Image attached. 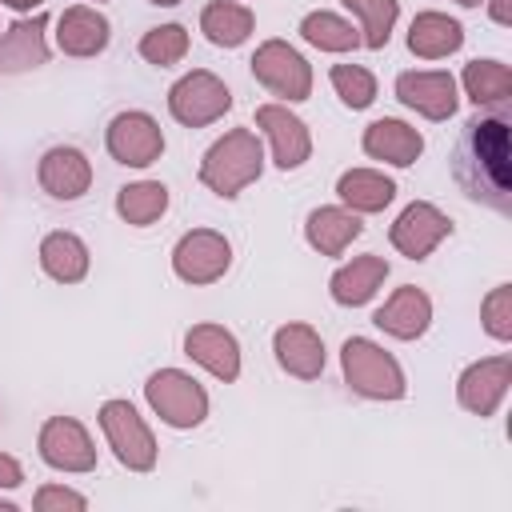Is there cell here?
I'll return each instance as SVG.
<instances>
[{
	"instance_id": "obj_9",
	"label": "cell",
	"mask_w": 512,
	"mask_h": 512,
	"mask_svg": "<svg viewBox=\"0 0 512 512\" xmlns=\"http://www.w3.org/2000/svg\"><path fill=\"white\" fill-rule=\"evenodd\" d=\"M108 152L116 164L148 168L164 152V132L148 112H120L108 124Z\"/></svg>"
},
{
	"instance_id": "obj_25",
	"label": "cell",
	"mask_w": 512,
	"mask_h": 512,
	"mask_svg": "<svg viewBox=\"0 0 512 512\" xmlns=\"http://www.w3.org/2000/svg\"><path fill=\"white\" fill-rule=\"evenodd\" d=\"M40 264H44V272H48L52 280L76 284V280H84V272H88V248H84V240L72 236V232H48L44 244H40Z\"/></svg>"
},
{
	"instance_id": "obj_27",
	"label": "cell",
	"mask_w": 512,
	"mask_h": 512,
	"mask_svg": "<svg viewBox=\"0 0 512 512\" xmlns=\"http://www.w3.org/2000/svg\"><path fill=\"white\" fill-rule=\"evenodd\" d=\"M336 192H340V200H344L352 212H380V208H388V204H392L396 184H392L384 172L352 168V172H344V176H340Z\"/></svg>"
},
{
	"instance_id": "obj_16",
	"label": "cell",
	"mask_w": 512,
	"mask_h": 512,
	"mask_svg": "<svg viewBox=\"0 0 512 512\" xmlns=\"http://www.w3.org/2000/svg\"><path fill=\"white\" fill-rule=\"evenodd\" d=\"M184 352L200 368H208L216 380H236L240 376V344L220 324H192L188 336H184Z\"/></svg>"
},
{
	"instance_id": "obj_37",
	"label": "cell",
	"mask_w": 512,
	"mask_h": 512,
	"mask_svg": "<svg viewBox=\"0 0 512 512\" xmlns=\"http://www.w3.org/2000/svg\"><path fill=\"white\" fill-rule=\"evenodd\" d=\"M492 20L496 24H508L512 16H508V0H492Z\"/></svg>"
},
{
	"instance_id": "obj_23",
	"label": "cell",
	"mask_w": 512,
	"mask_h": 512,
	"mask_svg": "<svg viewBox=\"0 0 512 512\" xmlns=\"http://www.w3.org/2000/svg\"><path fill=\"white\" fill-rule=\"evenodd\" d=\"M464 44V28L460 20L444 16V12H420L408 28V48L412 56L420 60H440V56H452L456 48Z\"/></svg>"
},
{
	"instance_id": "obj_6",
	"label": "cell",
	"mask_w": 512,
	"mask_h": 512,
	"mask_svg": "<svg viewBox=\"0 0 512 512\" xmlns=\"http://www.w3.org/2000/svg\"><path fill=\"white\" fill-rule=\"evenodd\" d=\"M100 428L108 436V448L116 452V460L132 472H148L156 464V440L148 432V424L140 420V412L128 400H108L100 408Z\"/></svg>"
},
{
	"instance_id": "obj_29",
	"label": "cell",
	"mask_w": 512,
	"mask_h": 512,
	"mask_svg": "<svg viewBox=\"0 0 512 512\" xmlns=\"http://www.w3.org/2000/svg\"><path fill=\"white\" fill-rule=\"evenodd\" d=\"M164 208H168V188H164L160 180L124 184V188L116 192V212H120L128 224H136V228H144V224L160 220V216H164Z\"/></svg>"
},
{
	"instance_id": "obj_13",
	"label": "cell",
	"mask_w": 512,
	"mask_h": 512,
	"mask_svg": "<svg viewBox=\"0 0 512 512\" xmlns=\"http://www.w3.org/2000/svg\"><path fill=\"white\" fill-rule=\"evenodd\" d=\"M256 128H264V136L272 140V156L276 164L288 172V168H300L312 152V136L304 128L300 116H292L284 104H260L256 108Z\"/></svg>"
},
{
	"instance_id": "obj_1",
	"label": "cell",
	"mask_w": 512,
	"mask_h": 512,
	"mask_svg": "<svg viewBox=\"0 0 512 512\" xmlns=\"http://www.w3.org/2000/svg\"><path fill=\"white\" fill-rule=\"evenodd\" d=\"M452 180L460 192L500 216H512V128L508 116H472L452 148Z\"/></svg>"
},
{
	"instance_id": "obj_3",
	"label": "cell",
	"mask_w": 512,
	"mask_h": 512,
	"mask_svg": "<svg viewBox=\"0 0 512 512\" xmlns=\"http://www.w3.org/2000/svg\"><path fill=\"white\" fill-rule=\"evenodd\" d=\"M340 368L352 392L368 396V400H400L404 396V372L396 364V356H388L380 344L352 336L340 348Z\"/></svg>"
},
{
	"instance_id": "obj_30",
	"label": "cell",
	"mask_w": 512,
	"mask_h": 512,
	"mask_svg": "<svg viewBox=\"0 0 512 512\" xmlns=\"http://www.w3.org/2000/svg\"><path fill=\"white\" fill-rule=\"evenodd\" d=\"M300 36H304L308 44L324 48V52H348V48L360 44V32H356L348 20L332 16V12H308V16L300 20Z\"/></svg>"
},
{
	"instance_id": "obj_20",
	"label": "cell",
	"mask_w": 512,
	"mask_h": 512,
	"mask_svg": "<svg viewBox=\"0 0 512 512\" xmlns=\"http://www.w3.org/2000/svg\"><path fill=\"white\" fill-rule=\"evenodd\" d=\"M384 276H388L384 256H372V252H368V256H356L352 264L336 268L332 280H328V288H332V300H336V304L356 308V304H368V300L376 296V288L384 284Z\"/></svg>"
},
{
	"instance_id": "obj_38",
	"label": "cell",
	"mask_w": 512,
	"mask_h": 512,
	"mask_svg": "<svg viewBox=\"0 0 512 512\" xmlns=\"http://www.w3.org/2000/svg\"><path fill=\"white\" fill-rule=\"evenodd\" d=\"M0 4H8V8H16V12H32V8H40L44 0H0Z\"/></svg>"
},
{
	"instance_id": "obj_19",
	"label": "cell",
	"mask_w": 512,
	"mask_h": 512,
	"mask_svg": "<svg viewBox=\"0 0 512 512\" xmlns=\"http://www.w3.org/2000/svg\"><path fill=\"white\" fill-rule=\"evenodd\" d=\"M108 36H112L108 20L88 4L64 8V16L56 20V44L68 56H96L108 48Z\"/></svg>"
},
{
	"instance_id": "obj_28",
	"label": "cell",
	"mask_w": 512,
	"mask_h": 512,
	"mask_svg": "<svg viewBox=\"0 0 512 512\" xmlns=\"http://www.w3.org/2000/svg\"><path fill=\"white\" fill-rule=\"evenodd\" d=\"M200 32L216 44V48H236L248 40L252 32V12L244 4H232V0H212L204 12H200Z\"/></svg>"
},
{
	"instance_id": "obj_7",
	"label": "cell",
	"mask_w": 512,
	"mask_h": 512,
	"mask_svg": "<svg viewBox=\"0 0 512 512\" xmlns=\"http://www.w3.org/2000/svg\"><path fill=\"white\" fill-rule=\"evenodd\" d=\"M248 64H252V76H256L272 96L308 100V92H312V68H308V60H304L292 44H284V40H264Z\"/></svg>"
},
{
	"instance_id": "obj_14",
	"label": "cell",
	"mask_w": 512,
	"mask_h": 512,
	"mask_svg": "<svg viewBox=\"0 0 512 512\" xmlns=\"http://www.w3.org/2000/svg\"><path fill=\"white\" fill-rule=\"evenodd\" d=\"M396 100H404L428 120H448L456 112V80L448 72H400Z\"/></svg>"
},
{
	"instance_id": "obj_32",
	"label": "cell",
	"mask_w": 512,
	"mask_h": 512,
	"mask_svg": "<svg viewBox=\"0 0 512 512\" xmlns=\"http://www.w3.org/2000/svg\"><path fill=\"white\" fill-rule=\"evenodd\" d=\"M184 52H188V32H184L180 24L148 28V32H144V40H140V56H144L148 64H160V68H168V64L184 60Z\"/></svg>"
},
{
	"instance_id": "obj_39",
	"label": "cell",
	"mask_w": 512,
	"mask_h": 512,
	"mask_svg": "<svg viewBox=\"0 0 512 512\" xmlns=\"http://www.w3.org/2000/svg\"><path fill=\"white\" fill-rule=\"evenodd\" d=\"M148 4H160V8H172V4H180V0H148Z\"/></svg>"
},
{
	"instance_id": "obj_40",
	"label": "cell",
	"mask_w": 512,
	"mask_h": 512,
	"mask_svg": "<svg viewBox=\"0 0 512 512\" xmlns=\"http://www.w3.org/2000/svg\"><path fill=\"white\" fill-rule=\"evenodd\" d=\"M456 4H464V8H476V4H480V0H456Z\"/></svg>"
},
{
	"instance_id": "obj_4",
	"label": "cell",
	"mask_w": 512,
	"mask_h": 512,
	"mask_svg": "<svg viewBox=\"0 0 512 512\" xmlns=\"http://www.w3.org/2000/svg\"><path fill=\"white\" fill-rule=\"evenodd\" d=\"M144 396L152 412L172 428H196L208 416V392L180 368H160L148 376Z\"/></svg>"
},
{
	"instance_id": "obj_26",
	"label": "cell",
	"mask_w": 512,
	"mask_h": 512,
	"mask_svg": "<svg viewBox=\"0 0 512 512\" xmlns=\"http://www.w3.org/2000/svg\"><path fill=\"white\" fill-rule=\"evenodd\" d=\"M464 92L480 108H504L512 100V72L500 60H472L464 64Z\"/></svg>"
},
{
	"instance_id": "obj_17",
	"label": "cell",
	"mask_w": 512,
	"mask_h": 512,
	"mask_svg": "<svg viewBox=\"0 0 512 512\" xmlns=\"http://www.w3.org/2000/svg\"><path fill=\"white\" fill-rule=\"evenodd\" d=\"M272 352H276V360H280V368L288 376L316 380L324 372V344H320L316 328H308V324H284V328H276Z\"/></svg>"
},
{
	"instance_id": "obj_15",
	"label": "cell",
	"mask_w": 512,
	"mask_h": 512,
	"mask_svg": "<svg viewBox=\"0 0 512 512\" xmlns=\"http://www.w3.org/2000/svg\"><path fill=\"white\" fill-rule=\"evenodd\" d=\"M36 176H40V188L52 200H80L88 192V184H92V164H88V156L80 148H64L60 144V148H48L40 156Z\"/></svg>"
},
{
	"instance_id": "obj_11",
	"label": "cell",
	"mask_w": 512,
	"mask_h": 512,
	"mask_svg": "<svg viewBox=\"0 0 512 512\" xmlns=\"http://www.w3.org/2000/svg\"><path fill=\"white\" fill-rule=\"evenodd\" d=\"M40 456L44 464L60 468V472H92L96 468V448L84 432L80 420L72 416H52L44 428H40Z\"/></svg>"
},
{
	"instance_id": "obj_2",
	"label": "cell",
	"mask_w": 512,
	"mask_h": 512,
	"mask_svg": "<svg viewBox=\"0 0 512 512\" xmlns=\"http://www.w3.org/2000/svg\"><path fill=\"white\" fill-rule=\"evenodd\" d=\"M264 168V148L256 140L252 128H232L224 132L200 160V184L212 188L216 196L232 200L236 192H244Z\"/></svg>"
},
{
	"instance_id": "obj_33",
	"label": "cell",
	"mask_w": 512,
	"mask_h": 512,
	"mask_svg": "<svg viewBox=\"0 0 512 512\" xmlns=\"http://www.w3.org/2000/svg\"><path fill=\"white\" fill-rule=\"evenodd\" d=\"M332 88L348 108H368L376 100V80L360 64H332Z\"/></svg>"
},
{
	"instance_id": "obj_31",
	"label": "cell",
	"mask_w": 512,
	"mask_h": 512,
	"mask_svg": "<svg viewBox=\"0 0 512 512\" xmlns=\"http://www.w3.org/2000/svg\"><path fill=\"white\" fill-rule=\"evenodd\" d=\"M356 16H360V44H368V48H384L388 44V36H392V24H396V16H400V4L396 0H344Z\"/></svg>"
},
{
	"instance_id": "obj_35",
	"label": "cell",
	"mask_w": 512,
	"mask_h": 512,
	"mask_svg": "<svg viewBox=\"0 0 512 512\" xmlns=\"http://www.w3.org/2000/svg\"><path fill=\"white\" fill-rule=\"evenodd\" d=\"M88 500L80 496V492H72V488H56V484H48V488H40L36 492V500H32V508L36 512H52V508H72V512H80Z\"/></svg>"
},
{
	"instance_id": "obj_12",
	"label": "cell",
	"mask_w": 512,
	"mask_h": 512,
	"mask_svg": "<svg viewBox=\"0 0 512 512\" xmlns=\"http://www.w3.org/2000/svg\"><path fill=\"white\" fill-rule=\"evenodd\" d=\"M512 384V360L508 356H488L480 364H468L460 372V384H456V400L460 408L476 412V416H492L496 404L504 400Z\"/></svg>"
},
{
	"instance_id": "obj_18",
	"label": "cell",
	"mask_w": 512,
	"mask_h": 512,
	"mask_svg": "<svg viewBox=\"0 0 512 512\" xmlns=\"http://www.w3.org/2000/svg\"><path fill=\"white\" fill-rule=\"evenodd\" d=\"M428 320H432V300H428L416 284L396 288V292L388 296V304L372 316V324L384 328V332L396 336V340H416V336H424Z\"/></svg>"
},
{
	"instance_id": "obj_5",
	"label": "cell",
	"mask_w": 512,
	"mask_h": 512,
	"mask_svg": "<svg viewBox=\"0 0 512 512\" xmlns=\"http://www.w3.org/2000/svg\"><path fill=\"white\" fill-rule=\"evenodd\" d=\"M228 108H232V92L224 88L220 76H212V72H204V68L180 76V80L168 88V112H172L184 128H204V124L220 120Z\"/></svg>"
},
{
	"instance_id": "obj_34",
	"label": "cell",
	"mask_w": 512,
	"mask_h": 512,
	"mask_svg": "<svg viewBox=\"0 0 512 512\" xmlns=\"http://www.w3.org/2000/svg\"><path fill=\"white\" fill-rule=\"evenodd\" d=\"M484 328H488V336H496V340H508L512 336V288L508 284H500V288H492L488 296H484Z\"/></svg>"
},
{
	"instance_id": "obj_22",
	"label": "cell",
	"mask_w": 512,
	"mask_h": 512,
	"mask_svg": "<svg viewBox=\"0 0 512 512\" xmlns=\"http://www.w3.org/2000/svg\"><path fill=\"white\" fill-rule=\"evenodd\" d=\"M44 60H48L44 16L16 20V24L0 36V72H28V68H40Z\"/></svg>"
},
{
	"instance_id": "obj_10",
	"label": "cell",
	"mask_w": 512,
	"mask_h": 512,
	"mask_svg": "<svg viewBox=\"0 0 512 512\" xmlns=\"http://www.w3.org/2000/svg\"><path fill=\"white\" fill-rule=\"evenodd\" d=\"M448 232H452L448 216H444L436 204L416 200V204H408V208L396 216L388 240H392V248H396L400 256H408V260H424Z\"/></svg>"
},
{
	"instance_id": "obj_21",
	"label": "cell",
	"mask_w": 512,
	"mask_h": 512,
	"mask_svg": "<svg viewBox=\"0 0 512 512\" xmlns=\"http://www.w3.org/2000/svg\"><path fill=\"white\" fill-rule=\"evenodd\" d=\"M364 152L376 156V160H388L396 168H408L424 152V140L404 120H376V124L364 128Z\"/></svg>"
},
{
	"instance_id": "obj_36",
	"label": "cell",
	"mask_w": 512,
	"mask_h": 512,
	"mask_svg": "<svg viewBox=\"0 0 512 512\" xmlns=\"http://www.w3.org/2000/svg\"><path fill=\"white\" fill-rule=\"evenodd\" d=\"M24 480V472H20V464L12 460V456H0V488H16Z\"/></svg>"
},
{
	"instance_id": "obj_8",
	"label": "cell",
	"mask_w": 512,
	"mask_h": 512,
	"mask_svg": "<svg viewBox=\"0 0 512 512\" xmlns=\"http://www.w3.org/2000/svg\"><path fill=\"white\" fill-rule=\"evenodd\" d=\"M228 264H232V248L212 228H192L172 248V268L184 284H212L228 272Z\"/></svg>"
},
{
	"instance_id": "obj_24",
	"label": "cell",
	"mask_w": 512,
	"mask_h": 512,
	"mask_svg": "<svg viewBox=\"0 0 512 512\" xmlns=\"http://www.w3.org/2000/svg\"><path fill=\"white\" fill-rule=\"evenodd\" d=\"M360 232H364V224L348 208H316L304 224V236L320 256H340Z\"/></svg>"
}]
</instances>
